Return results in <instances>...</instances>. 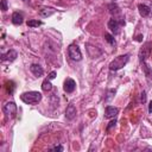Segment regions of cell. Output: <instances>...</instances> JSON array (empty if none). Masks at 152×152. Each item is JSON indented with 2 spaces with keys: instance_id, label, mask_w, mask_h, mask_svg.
Masks as SVG:
<instances>
[{
  "instance_id": "cell-1",
  "label": "cell",
  "mask_w": 152,
  "mask_h": 152,
  "mask_svg": "<svg viewBox=\"0 0 152 152\" xmlns=\"http://www.w3.org/2000/svg\"><path fill=\"white\" fill-rule=\"evenodd\" d=\"M128 61H129V55H128V53L120 55V56L115 57V58L110 62V64H109V69H110L112 71L120 70L121 68H124V66L127 64Z\"/></svg>"
},
{
  "instance_id": "cell-2",
  "label": "cell",
  "mask_w": 152,
  "mask_h": 152,
  "mask_svg": "<svg viewBox=\"0 0 152 152\" xmlns=\"http://www.w3.org/2000/svg\"><path fill=\"white\" fill-rule=\"evenodd\" d=\"M20 99L26 104H36L42 100V94L39 91H26L20 95Z\"/></svg>"
},
{
  "instance_id": "cell-3",
  "label": "cell",
  "mask_w": 152,
  "mask_h": 152,
  "mask_svg": "<svg viewBox=\"0 0 152 152\" xmlns=\"http://www.w3.org/2000/svg\"><path fill=\"white\" fill-rule=\"evenodd\" d=\"M2 112H4V114H5L7 120L8 119H13L17 115V104L14 102H12V101L6 102L4 104V107H2Z\"/></svg>"
},
{
  "instance_id": "cell-4",
  "label": "cell",
  "mask_w": 152,
  "mask_h": 152,
  "mask_svg": "<svg viewBox=\"0 0 152 152\" xmlns=\"http://www.w3.org/2000/svg\"><path fill=\"white\" fill-rule=\"evenodd\" d=\"M68 53H69V57L72 59V61H81L82 59V53H81V50L80 48L76 45V44H71L69 48H68Z\"/></svg>"
},
{
  "instance_id": "cell-5",
  "label": "cell",
  "mask_w": 152,
  "mask_h": 152,
  "mask_svg": "<svg viewBox=\"0 0 152 152\" xmlns=\"http://www.w3.org/2000/svg\"><path fill=\"white\" fill-rule=\"evenodd\" d=\"M125 21L124 20H118L115 18H112L108 20V28L114 33V34H118L120 32V26L124 25Z\"/></svg>"
},
{
  "instance_id": "cell-6",
  "label": "cell",
  "mask_w": 152,
  "mask_h": 152,
  "mask_svg": "<svg viewBox=\"0 0 152 152\" xmlns=\"http://www.w3.org/2000/svg\"><path fill=\"white\" fill-rule=\"evenodd\" d=\"M151 50H152V43L151 42H147L145 45H144V48L140 50V52H139V58H140V62H145L146 61V58L150 56V53H151Z\"/></svg>"
},
{
  "instance_id": "cell-7",
  "label": "cell",
  "mask_w": 152,
  "mask_h": 152,
  "mask_svg": "<svg viewBox=\"0 0 152 152\" xmlns=\"http://www.w3.org/2000/svg\"><path fill=\"white\" fill-rule=\"evenodd\" d=\"M76 88V82L72 80V78H66L64 81V86H63V89L65 93H72Z\"/></svg>"
},
{
  "instance_id": "cell-8",
  "label": "cell",
  "mask_w": 152,
  "mask_h": 152,
  "mask_svg": "<svg viewBox=\"0 0 152 152\" xmlns=\"http://www.w3.org/2000/svg\"><path fill=\"white\" fill-rule=\"evenodd\" d=\"M119 113V109L114 106H107L106 107V110H104V118L107 119H112V118H115Z\"/></svg>"
},
{
  "instance_id": "cell-9",
  "label": "cell",
  "mask_w": 152,
  "mask_h": 152,
  "mask_svg": "<svg viewBox=\"0 0 152 152\" xmlns=\"http://www.w3.org/2000/svg\"><path fill=\"white\" fill-rule=\"evenodd\" d=\"M17 56H18L17 51L13 50V49H11V50H8L6 53H2V55H1V59H2V61H10V62H12V61H14V59L17 58Z\"/></svg>"
},
{
  "instance_id": "cell-10",
  "label": "cell",
  "mask_w": 152,
  "mask_h": 152,
  "mask_svg": "<svg viewBox=\"0 0 152 152\" xmlns=\"http://www.w3.org/2000/svg\"><path fill=\"white\" fill-rule=\"evenodd\" d=\"M75 116H76V107L72 103H70L65 109V118L68 120H72Z\"/></svg>"
},
{
  "instance_id": "cell-11",
  "label": "cell",
  "mask_w": 152,
  "mask_h": 152,
  "mask_svg": "<svg viewBox=\"0 0 152 152\" xmlns=\"http://www.w3.org/2000/svg\"><path fill=\"white\" fill-rule=\"evenodd\" d=\"M30 70H31V72H32L34 76H37V77H40V76H43V74H44V70H43V68H42L39 64H32V65L30 66Z\"/></svg>"
},
{
  "instance_id": "cell-12",
  "label": "cell",
  "mask_w": 152,
  "mask_h": 152,
  "mask_svg": "<svg viewBox=\"0 0 152 152\" xmlns=\"http://www.w3.org/2000/svg\"><path fill=\"white\" fill-rule=\"evenodd\" d=\"M139 8V13L141 17H148L151 14V7H148L147 5H144V4H140L138 6Z\"/></svg>"
},
{
  "instance_id": "cell-13",
  "label": "cell",
  "mask_w": 152,
  "mask_h": 152,
  "mask_svg": "<svg viewBox=\"0 0 152 152\" xmlns=\"http://www.w3.org/2000/svg\"><path fill=\"white\" fill-rule=\"evenodd\" d=\"M23 21H24L23 13H20V12H14V13L12 14V23H13L14 25H20Z\"/></svg>"
},
{
  "instance_id": "cell-14",
  "label": "cell",
  "mask_w": 152,
  "mask_h": 152,
  "mask_svg": "<svg viewBox=\"0 0 152 152\" xmlns=\"http://www.w3.org/2000/svg\"><path fill=\"white\" fill-rule=\"evenodd\" d=\"M55 12H56V10H55V8H52V7H43V8L39 11V14H40L42 17L46 18V17L52 15Z\"/></svg>"
},
{
  "instance_id": "cell-15",
  "label": "cell",
  "mask_w": 152,
  "mask_h": 152,
  "mask_svg": "<svg viewBox=\"0 0 152 152\" xmlns=\"http://www.w3.org/2000/svg\"><path fill=\"white\" fill-rule=\"evenodd\" d=\"M42 89H43L44 91H46V93L52 89V84H51V82H50L49 78H46V80L43 81V83H42Z\"/></svg>"
},
{
  "instance_id": "cell-16",
  "label": "cell",
  "mask_w": 152,
  "mask_h": 152,
  "mask_svg": "<svg viewBox=\"0 0 152 152\" xmlns=\"http://www.w3.org/2000/svg\"><path fill=\"white\" fill-rule=\"evenodd\" d=\"M6 88H7V93H8L10 95H12V94L14 93V89H15V83H14L13 81H8V82L6 83Z\"/></svg>"
},
{
  "instance_id": "cell-17",
  "label": "cell",
  "mask_w": 152,
  "mask_h": 152,
  "mask_svg": "<svg viewBox=\"0 0 152 152\" xmlns=\"http://www.w3.org/2000/svg\"><path fill=\"white\" fill-rule=\"evenodd\" d=\"M141 63H142V69H144V71H145V75H146V77L152 80V70L148 68V65H147L145 62H141Z\"/></svg>"
},
{
  "instance_id": "cell-18",
  "label": "cell",
  "mask_w": 152,
  "mask_h": 152,
  "mask_svg": "<svg viewBox=\"0 0 152 152\" xmlns=\"http://www.w3.org/2000/svg\"><path fill=\"white\" fill-rule=\"evenodd\" d=\"M43 23L40 21V20H34V19H32V20H27V26H30V27H38V26H40Z\"/></svg>"
},
{
  "instance_id": "cell-19",
  "label": "cell",
  "mask_w": 152,
  "mask_h": 152,
  "mask_svg": "<svg viewBox=\"0 0 152 152\" xmlns=\"http://www.w3.org/2000/svg\"><path fill=\"white\" fill-rule=\"evenodd\" d=\"M104 39L110 44V45H114L115 44V40H114V37L109 33H104Z\"/></svg>"
},
{
  "instance_id": "cell-20",
  "label": "cell",
  "mask_w": 152,
  "mask_h": 152,
  "mask_svg": "<svg viewBox=\"0 0 152 152\" xmlns=\"http://www.w3.org/2000/svg\"><path fill=\"white\" fill-rule=\"evenodd\" d=\"M1 10L4 12L7 11V0H1Z\"/></svg>"
},
{
  "instance_id": "cell-21",
  "label": "cell",
  "mask_w": 152,
  "mask_h": 152,
  "mask_svg": "<svg viewBox=\"0 0 152 152\" xmlns=\"http://www.w3.org/2000/svg\"><path fill=\"white\" fill-rule=\"evenodd\" d=\"M114 94H115V90H113V89H112V90H109V91H108V96L106 97V101H109V100L113 97V95H114Z\"/></svg>"
},
{
  "instance_id": "cell-22",
  "label": "cell",
  "mask_w": 152,
  "mask_h": 152,
  "mask_svg": "<svg viewBox=\"0 0 152 152\" xmlns=\"http://www.w3.org/2000/svg\"><path fill=\"white\" fill-rule=\"evenodd\" d=\"M115 124H116V120H115V119H114V120H112V121L109 122V125L107 126V131H109V129H110L113 126H115Z\"/></svg>"
},
{
  "instance_id": "cell-23",
  "label": "cell",
  "mask_w": 152,
  "mask_h": 152,
  "mask_svg": "<svg viewBox=\"0 0 152 152\" xmlns=\"http://www.w3.org/2000/svg\"><path fill=\"white\" fill-rule=\"evenodd\" d=\"M51 151H63V146H61V145L55 146V147H52V148H51Z\"/></svg>"
},
{
  "instance_id": "cell-24",
  "label": "cell",
  "mask_w": 152,
  "mask_h": 152,
  "mask_svg": "<svg viewBox=\"0 0 152 152\" xmlns=\"http://www.w3.org/2000/svg\"><path fill=\"white\" fill-rule=\"evenodd\" d=\"M55 77H56V71H51L49 74V80H53Z\"/></svg>"
},
{
  "instance_id": "cell-25",
  "label": "cell",
  "mask_w": 152,
  "mask_h": 152,
  "mask_svg": "<svg viewBox=\"0 0 152 152\" xmlns=\"http://www.w3.org/2000/svg\"><path fill=\"white\" fill-rule=\"evenodd\" d=\"M140 100H141V102H145V101H146V93H145V91L141 93V97H140Z\"/></svg>"
},
{
  "instance_id": "cell-26",
  "label": "cell",
  "mask_w": 152,
  "mask_h": 152,
  "mask_svg": "<svg viewBox=\"0 0 152 152\" xmlns=\"http://www.w3.org/2000/svg\"><path fill=\"white\" fill-rule=\"evenodd\" d=\"M148 112L150 113H152V101L150 102V104H148Z\"/></svg>"
}]
</instances>
